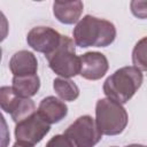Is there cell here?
Returning a JSON list of instances; mask_svg holds the SVG:
<instances>
[{
  "label": "cell",
  "mask_w": 147,
  "mask_h": 147,
  "mask_svg": "<svg viewBox=\"0 0 147 147\" xmlns=\"http://www.w3.org/2000/svg\"><path fill=\"white\" fill-rule=\"evenodd\" d=\"M72 36L75 44L82 48L107 47L116 38V28L110 21L85 15L74 28Z\"/></svg>",
  "instance_id": "1"
},
{
  "label": "cell",
  "mask_w": 147,
  "mask_h": 147,
  "mask_svg": "<svg viewBox=\"0 0 147 147\" xmlns=\"http://www.w3.org/2000/svg\"><path fill=\"white\" fill-rule=\"evenodd\" d=\"M144 80L141 70L134 65L117 69L103 83V93L107 98L119 103H126L140 88Z\"/></svg>",
  "instance_id": "2"
},
{
  "label": "cell",
  "mask_w": 147,
  "mask_h": 147,
  "mask_svg": "<svg viewBox=\"0 0 147 147\" xmlns=\"http://www.w3.org/2000/svg\"><path fill=\"white\" fill-rule=\"evenodd\" d=\"M129 122L126 109L122 103L109 98H102L95 105V123L102 136L121 134Z\"/></svg>",
  "instance_id": "3"
},
{
  "label": "cell",
  "mask_w": 147,
  "mask_h": 147,
  "mask_svg": "<svg viewBox=\"0 0 147 147\" xmlns=\"http://www.w3.org/2000/svg\"><path fill=\"white\" fill-rule=\"evenodd\" d=\"M75 45L76 44L71 38L62 36L59 47L52 54L46 56L52 71L62 78H71L79 75L80 59L76 55Z\"/></svg>",
  "instance_id": "4"
},
{
  "label": "cell",
  "mask_w": 147,
  "mask_h": 147,
  "mask_svg": "<svg viewBox=\"0 0 147 147\" xmlns=\"http://www.w3.org/2000/svg\"><path fill=\"white\" fill-rule=\"evenodd\" d=\"M75 147H94L102 138L95 119L90 115L79 116L64 131Z\"/></svg>",
  "instance_id": "5"
},
{
  "label": "cell",
  "mask_w": 147,
  "mask_h": 147,
  "mask_svg": "<svg viewBox=\"0 0 147 147\" xmlns=\"http://www.w3.org/2000/svg\"><path fill=\"white\" fill-rule=\"evenodd\" d=\"M49 130L51 124L46 122L38 111H36L23 121L16 123L14 133L16 142L33 147L44 139Z\"/></svg>",
  "instance_id": "6"
},
{
  "label": "cell",
  "mask_w": 147,
  "mask_h": 147,
  "mask_svg": "<svg viewBox=\"0 0 147 147\" xmlns=\"http://www.w3.org/2000/svg\"><path fill=\"white\" fill-rule=\"evenodd\" d=\"M0 106L5 113L11 116L15 123L23 121L37 111L34 102L30 98L16 94L11 86H2L0 88Z\"/></svg>",
  "instance_id": "7"
},
{
  "label": "cell",
  "mask_w": 147,
  "mask_h": 147,
  "mask_svg": "<svg viewBox=\"0 0 147 147\" xmlns=\"http://www.w3.org/2000/svg\"><path fill=\"white\" fill-rule=\"evenodd\" d=\"M62 34L55 29L49 26H34L26 34L28 45L36 52L45 54V56L52 54L61 44Z\"/></svg>",
  "instance_id": "8"
},
{
  "label": "cell",
  "mask_w": 147,
  "mask_h": 147,
  "mask_svg": "<svg viewBox=\"0 0 147 147\" xmlns=\"http://www.w3.org/2000/svg\"><path fill=\"white\" fill-rule=\"evenodd\" d=\"M79 75L87 80L101 79L109 69V63L105 54L100 52H86L79 56Z\"/></svg>",
  "instance_id": "9"
},
{
  "label": "cell",
  "mask_w": 147,
  "mask_h": 147,
  "mask_svg": "<svg viewBox=\"0 0 147 147\" xmlns=\"http://www.w3.org/2000/svg\"><path fill=\"white\" fill-rule=\"evenodd\" d=\"M37 111L49 124H56L68 115V106L59 98L49 95L40 101Z\"/></svg>",
  "instance_id": "10"
},
{
  "label": "cell",
  "mask_w": 147,
  "mask_h": 147,
  "mask_svg": "<svg viewBox=\"0 0 147 147\" xmlns=\"http://www.w3.org/2000/svg\"><path fill=\"white\" fill-rule=\"evenodd\" d=\"M9 69L13 76H30L37 75L38 60L30 51H18L13 54L9 60Z\"/></svg>",
  "instance_id": "11"
},
{
  "label": "cell",
  "mask_w": 147,
  "mask_h": 147,
  "mask_svg": "<svg viewBox=\"0 0 147 147\" xmlns=\"http://www.w3.org/2000/svg\"><path fill=\"white\" fill-rule=\"evenodd\" d=\"M84 9V5L79 0L75 1H54L53 14L55 18L62 24L78 23Z\"/></svg>",
  "instance_id": "12"
},
{
  "label": "cell",
  "mask_w": 147,
  "mask_h": 147,
  "mask_svg": "<svg viewBox=\"0 0 147 147\" xmlns=\"http://www.w3.org/2000/svg\"><path fill=\"white\" fill-rule=\"evenodd\" d=\"M11 87L23 98H31L37 94L40 88V78L38 75L30 76H14L11 80Z\"/></svg>",
  "instance_id": "13"
},
{
  "label": "cell",
  "mask_w": 147,
  "mask_h": 147,
  "mask_svg": "<svg viewBox=\"0 0 147 147\" xmlns=\"http://www.w3.org/2000/svg\"><path fill=\"white\" fill-rule=\"evenodd\" d=\"M53 88L62 101H75L79 96V87L70 78H55L53 80Z\"/></svg>",
  "instance_id": "14"
},
{
  "label": "cell",
  "mask_w": 147,
  "mask_h": 147,
  "mask_svg": "<svg viewBox=\"0 0 147 147\" xmlns=\"http://www.w3.org/2000/svg\"><path fill=\"white\" fill-rule=\"evenodd\" d=\"M132 63L141 71H147V36L142 37L132 49Z\"/></svg>",
  "instance_id": "15"
},
{
  "label": "cell",
  "mask_w": 147,
  "mask_h": 147,
  "mask_svg": "<svg viewBox=\"0 0 147 147\" xmlns=\"http://www.w3.org/2000/svg\"><path fill=\"white\" fill-rule=\"evenodd\" d=\"M130 8H131V13L136 17L140 20L147 18V1L132 0L130 2Z\"/></svg>",
  "instance_id": "16"
},
{
  "label": "cell",
  "mask_w": 147,
  "mask_h": 147,
  "mask_svg": "<svg viewBox=\"0 0 147 147\" xmlns=\"http://www.w3.org/2000/svg\"><path fill=\"white\" fill-rule=\"evenodd\" d=\"M45 147H75L72 141L63 133V134H56L52 137Z\"/></svg>",
  "instance_id": "17"
},
{
  "label": "cell",
  "mask_w": 147,
  "mask_h": 147,
  "mask_svg": "<svg viewBox=\"0 0 147 147\" xmlns=\"http://www.w3.org/2000/svg\"><path fill=\"white\" fill-rule=\"evenodd\" d=\"M125 147H146L144 145H140V144H131V145H127Z\"/></svg>",
  "instance_id": "18"
},
{
  "label": "cell",
  "mask_w": 147,
  "mask_h": 147,
  "mask_svg": "<svg viewBox=\"0 0 147 147\" xmlns=\"http://www.w3.org/2000/svg\"><path fill=\"white\" fill-rule=\"evenodd\" d=\"M13 147H30V146H25V145H22V144H18V142H15L13 145Z\"/></svg>",
  "instance_id": "19"
},
{
  "label": "cell",
  "mask_w": 147,
  "mask_h": 147,
  "mask_svg": "<svg viewBox=\"0 0 147 147\" xmlns=\"http://www.w3.org/2000/svg\"><path fill=\"white\" fill-rule=\"evenodd\" d=\"M113 147H116V146H113Z\"/></svg>",
  "instance_id": "20"
}]
</instances>
